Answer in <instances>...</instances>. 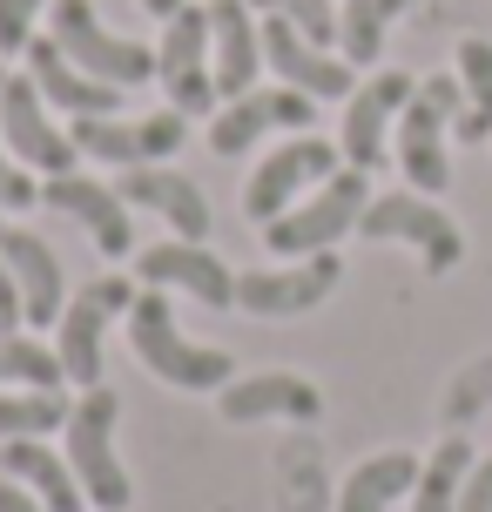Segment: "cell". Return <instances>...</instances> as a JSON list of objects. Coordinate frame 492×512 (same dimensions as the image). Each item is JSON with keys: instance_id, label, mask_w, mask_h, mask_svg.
I'll use <instances>...</instances> for the list:
<instances>
[{"instance_id": "cell-20", "label": "cell", "mask_w": 492, "mask_h": 512, "mask_svg": "<svg viewBox=\"0 0 492 512\" xmlns=\"http://www.w3.org/2000/svg\"><path fill=\"white\" fill-rule=\"evenodd\" d=\"M209 68H216V95L236 102L250 95L263 75V27L250 0H209Z\"/></svg>"}, {"instance_id": "cell-21", "label": "cell", "mask_w": 492, "mask_h": 512, "mask_svg": "<svg viewBox=\"0 0 492 512\" xmlns=\"http://www.w3.org/2000/svg\"><path fill=\"white\" fill-rule=\"evenodd\" d=\"M115 196L129 209H156L182 243H203L209 236V196L189 176H176V169H156V162H149V169H122Z\"/></svg>"}, {"instance_id": "cell-5", "label": "cell", "mask_w": 492, "mask_h": 512, "mask_svg": "<svg viewBox=\"0 0 492 512\" xmlns=\"http://www.w3.org/2000/svg\"><path fill=\"white\" fill-rule=\"evenodd\" d=\"M358 236L418 250L432 277L459 270V256H466V236H459V223H452V216H445L432 196H418V189H391V196H371V203H364V216H358Z\"/></svg>"}, {"instance_id": "cell-29", "label": "cell", "mask_w": 492, "mask_h": 512, "mask_svg": "<svg viewBox=\"0 0 492 512\" xmlns=\"http://www.w3.org/2000/svg\"><path fill=\"white\" fill-rule=\"evenodd\" d=\"M68 391H0V438H48L68 425Z\"/></svg>"}, {"instance_id": "cell-8", "label": "cell", "mask_w": 492, "mask_h": 512, "mask_svg": "<svg viewBox=\"0 0 492 512\" xmlns=\"http://www.w3.org/2000/svg\"><path fill=\"white\" fill-rule=\"evenodd\" d=\"M129 304H135L129 277H95V283H81L75 297H68L61 324H54V358H61L68 384H81V391L102 384V337H108L115 317H129Z\"/></svg>"}, {"instance_id": "cell-6", "label": "cell", "mask_w": 492, "mask_h": 512, "mask_svg": "<svg viewBox=\"0 0 492 512\" xmlns=\"http://www.w3.org/2000/svg\"><path fill=\"white\" fill-rule=\"evenodd\" d=\"M48 14H54V41H61V54H68L75 68H88L95 81H115V88L156 81V48H142V41H129V34L102 27L95 0H54Z\"/></svg>"}, {"instance_id": "cell-32", "label": "cell", "mask_w": 492, "mask_h": 512, "mask_svg": "<svg viewBox=\"0 0 492 512\" xmlns=\"http://www.w3.org/2000/svg\"><path fill=\"white\" fill-rule=\"evenodd\" d=\"M34 203H41V182H34L21 162H14L7 135H0V209H34Z\"/></svg>"}, {"instance_id": "cell-31", "label": "cell", "mask_w": 492, "mask_h": 512, "mask_svg": "<svg viewBox=\"0 0 492 512\" xmlns=\"http://www.w3.org/2000/svg\"><path fill=\"white\" fill-rule=\"evenodd\" d=\"M41 7H54V0H0V54H27Z\"/></svg>"}, {"instance_id": "cell-10", "label": "cell", "mask_w": 492, "mask_h": 512, "mask_svg": "<svg viewBox=\"0 0 492 512\" xmlns=\"http://www.w3.org/2000/svg\"><path fill=\"white\" fill-rule=\"evenodd\" d=\"M75 135V149L88 162H115V169H149L162 155L182 149V135H189V115L176 108H162V115H88V122H68Z\"/></svg>"}, {"instance_id": "cell-33", "label": "cell", "mask_w": 492, "mask_h": 512, "mask_svg": "<svg viewBox=\"0 0 492 512\" xmlns=\"http://www.w3.org/2000/svg\"><path fill=\"white\" fill-rule=\"evenodd\" d=\"M459 512H492V459H479L466 472V492H459Z\"/></svg>"}, {"instance_id": "cell-16", "label": "cell", "mask_w": 492, "mask_h": 512, "mask_svg": "<svg viewBox=\"0 0 492 512\" xmlns=\"http://www.w3.org/2000/svg\"><path fill=\"white\" fill-rule=\"evenodd\" d=\"M135 277L149 283V290H189L196 304L209 310H230L236 304V270L223 256L209 250V243H156V250L135 256Z\"/></svg>"}, {"instance_id": "cell-1", "label": "cell", "mask_w": 492, "mask_h": 512, "mask_svg": "<svg viewBox=\"0 0 492 512\" xmlns=\"http://www.w3.org/2000/svg\"><path fill=\"white\" fill-rule=\"evenodd\" d=\"M129 344L142 371H156L162 384H176V391H223L236 378L230 351H216V344H189L176 324V310H169V290H135L129 304Z\"/></svg>"}, {"instance_id": "cell-9", "label": "cell", "mask_w": 492, "mask_h": 512, "mask_svg": "<svg viewBox=\"0 0 492 512\" xmlns=\"http://www.w3.org/2000/svg\"><path fill=\"white\" fill-rule=\"evenodd\" d=\"M156 81L176 115H216V68H209V7H182L162 21L156 41Z\"/></svg>"}, {"instance_id": "cell-30", "label": "cell", "mask_w": 492, "mask_h": 512, "mask_svg": "<svg viewBox=\"0 0 492 512\" xmlns=\"http://www.w3.org/2000/svg\"><path fill=\"white\" fill-rule=\"evenodd\" d=\"M250 7L290 21L304 41H317V48H331V41H337V7H331V0H250Z\"/></svg>"}, {"instance_id": "cell-7", "label": "cell", "mask_w": 492, "mask_h": 512, "mask_svg": "<svg viewBox=\"0 0 492 512\" xmlns=\"http://www.w3.org/2000/svg\"><path fill=\"white\" fill-rule=\"evenodd\" d=\"M337 162H344L337 142H324V135H290L284 149H270L250 169V182H243V216L250 223H277L284 209H297L311 196L317 182L337 176Z\"/></svg>"}, {"instance_id": "cell-26", "label": "cell", "mask_w": 492, "mask_h": 512, "mask_svg": "<svg viewBox=\"0 0 492 512\" xmlns=\"http://www.w3.org/2000/svg\"><path fill=\"white\" fill-rule=\"evenodd\" d=\"M405 7H412V0H344V7H337V48H344V61H351V68H371V61L385 54V34Z\"/></svg>"}, {"instance_id": "cell-34", "label": "cell", "mask_w": 492, "mask_h": 512, "mask_svg": "<svg viewBox=\"0 0 492 512\" xmlns=\"http://www.w3.org/2000/svg\"><path fill=\"white\" fill-rule=\"evenodd\" d=\"M21 324H27V310H21V283H14V270L0 263V337L21 331Z\"/></svg>"}, {"instance_id": "cell-11", "label": "cell", "mask_w": 492, "mask_h": 512, "mask_svg": "<svg viewBox=\"0 0 492 512\" xmlns=\"http://www.w3.org/2000/svg\"><path fill=\"white\" fill-rule=\"evenodd\" d=\"M0 135H7V149L21 169H48V176H68L81 162L75 135L61 122H48V102H41V88L34 75H7L0 81Z\"/></svg>"}, {"instance_id": "cell-37", "label": "cell", "mask_w": 492, "mask_h": 512, "mask_svg": "<svg viewBox=\"0 0 492 512\" xmlns=\"http://www.w3.org/2000/svg\"><path fill=\"white\" fill-rule=\"evenodd\" d=\"M0 81H7V68H0Z\"/></svg>"}, {"instance_id": "cell-35", "label": "cell", "mask_w": 492, "mask_h": 512, "mask_svg": "<svg viewBox=\"0 0 492 512\" xmlns=\"http://www.w3.org/2000/svg\"><path fill=\"white\" fill-rule=\"evenodd\" d=\"M0 512H48V506H41V499H34L27 486H14V479L0 472Z\"/></svg>"}, {"instance_id": "cell-36", "label": "cell", "mask_w": 492, "mask_h": 512, "mask_svg": "<svg viewBox=\"0 0 492 512\" xmlns=\"http://www.w3.org/2000/svg\"><path fill=\"white\" fill-rule=\"evenodd\" d=\"M142 7H149L156 21H169V14H182V7H189V0H142Z\"/></svg>"}, {"instance_id": "cell-3", "label": "cell", "mask_w": 492, "mask_h": 512, "mask_svg": "<svg viewBox=\"0 0 492 512\" xmlns=\"http://www.w3.org/2000/svg\"><path fill=\"white\" fill-rule=\"evenodd\" d=\"M364 203H371V176H364V169H337V176L317 182L297 209H284L277 223H263V243L284 256V263L317 256V250H337V236L358 230Z\"/></svg>"}, {"instance_id": "cell-22", "label": "cell", "mask_w": 492, "mask_h": 512, "mask_svg": "<svg viewBox=\"0 0 492 512\" xmlns=\"http://www.w3.org/2000/svg\"><path fill=\"white\" fill-rule=\"evenodd\" d=\"M0 263H7L14 283H21L27 324H61V310H68V277H61V256L48 250V236L0 230Z\"/></svg>"}, {"instance_id": "cell-17", "label": "cell", "mask_w": 492, "mask_h": 512, "mask_svg": "<svg viewBox=\"0 0 492 512\" xmlns=\"http://www.w3.org/2000/svg\"><path fill=\"white\" fill-rule=\"evenodd\" d=\"M41 203H48L54 216H75L81 230L95 236L102 256H129L135 250V223H129V203L115 196V182H95V176H81V169H68V176L41 182Z\"/></svg>"}, {"instance_id": "cell-24", "label": "cell", "mask_w": 492, "mask_h": 512, "mask_svg": "<svg viewBox=\"0 0 492 512\" xmlns=\"http://www.w3.org/2000/svg\"><path fill=\"white\" fill-rule=\"evenodd\" d=\"M412 486H418V459L412 452H371V459L344 479L337 512H391L398 499H412Z\"/></svg>"}, {"instance_id": "cell-12", "label": "cell", "mask_w": 492, "mask_h": 512, "mask_svg": "<svg viewBox=\"0 0 492 512\" xmlns=\"http://www.w3.org/2000/svg\"><path fill=\"white\" fill-rule=\"evenodd\" d=\"M412 95H418V81L405 75V68H378L364 88H351V102H344V135H337L344 169H364V176H371V169L385 162V142H391V128H398V115H405Z\"/></svg>"}, {"instance_id": "cell-18", "label": "cell", "mask_w": 492, "mask_h": 512, "mask_svg": "<svg viewBox=\"0 0 492 512\" xmlns=\"http://www.w3.org/2000/svg\"><path fill=\"white\" fill-rule=\"evenodd\" d=\"M216 411L230 425H257V418H290V425H317L324 418V391L297 371H257V378H230L216 391Z\"/></svg>"}, {"instance_id": "cell-14", "label": "cell", "mask_w": 492, "mask_h": 512, "mask_svg": "<svg viewBox=\"0 0 492 512\" xmlns=\"http://www.w3.org/2000/svg\"><path fill=\"white\" fill-rule=\"evenodd\" d=\"M263 61L284 75V88L311 95V102H351V88H358V75H351L344 54L304 41V34L290 21H277V14H263Z\"/></svg>"}, {"instance_id": "cell-4", "label": "cell", "mask_w": 492, "mask_h": 512, "mask_svg": "<svg viewBox=\"0 0 492 512\" xmlns=\"http://www.w3.org/2000/svg\"><path fill=\"white\" fill-rule=\"evenodd\" d=\"M459 108H466L459 75H425L418 95L405 102V115H398V169H405V182H412L418 196H439L445 182H452L445 135H452V122H459Z\"/></svg>"}, {"instance_id": "cell-28", "label": "cell", "mask_w": 492, "mask_h": 512, "mask_svg": "<svg viewBox=\"0 0 492 512\" xmlns=\"http://www.w3.org/2000/svg\"><path fill=\"white\" fill-rule=\"evenodd\" d=\"M61 384H68V371L54 358V344H41L27 331L0 337V391H61Z\"/></svg>"}, {"instance_id": "cell-23", "label": "cell", "mask_w": 492, "mask_h": 512, "mask_svg": "<svg viewBox=\"0 0 492 512\" xmlns=\"http://www.w3.org/2000/svg\"><path fill=\"white\" fill-rule=\"evenodd\" d=\"M0 472L27 486L48 512H88V492H81L68 452H48V438H0Z\"/></svg>"}, {"instance_id": "cell-38", "label": "cell", "mask_w": 492, "mask_h": 512, "mask_svg": "<svg viewBox=\"0 0 492 512\" xmlns=\"http://www.w3.org/2000/svg\"><path fill=\"white\" fill-rule=\"evenodd\" d=\"M0 230H7V223H0Z\"/></svg>"}, {"instance_id": "cell-27", "label": "cell", "mask_w": 492, "mask_h": 512, "mask_svg": "<svg viewBox=\"0 0 492 512\" xmlns=\"http://www.w3.org/2000/svg\"><path fill=\"white\" fill-rule=\"evenodd\" d=\"M459 88H466V108H459V122L452 135L459 142H486L492 135V41H459Z\"/></svg>"}, {"instance_id": "cell-13", "label": "cell", "mask_w": 492, "mask_h": 512, "mask_svg": "<svg viewBox=\"0 0 492 512\" xmlns=\"http://www.w3.org/2000/svg\"><path fill=\"white\" fill-rule=\"evenodd\" d=\"M337 277H344L337 250L297 256V263H277V270H243L236 277V310H250V317H304L337 290Z\"/></svg>"}, {"instance_id": "cell-25", "label": "cell", "mask_w": 492, "mask_h": 512, "mask_svg": "<svg viewBox=\"0 0 492 512\" xmlns=\"http://www.w3.org/2000/svg\"><path fill=\"white\" fill-rule=\"evenodd\" d=\"M479 465V452H472L466 438L452 432L432 452V459L418 465V486H412V512H459V492H466V472Z\"/></svg>"}, {"instance_id": "cell-19", "label": "cell", "mask_w": 492, "mask_h": 512, "mask_svg": "<svg viewBox=\"0 0 492 512\" xmlns=\"http://www.w3.org/2000/svg\"><path fill=\"white\" fill-rule=\"evenodd\" d=\"M27 75H34V88H41V102L61 108L68 122L115 115V108H122V88H115V81H95L88 68H75L54 34H34V41H27Z\"/></svg>"}, {"instance_id": "cell-2", "label": "cell", "mask_w": 492, "mask_h": 512, "mask_svg": "<svg viewBox=\"0 0 492 512\" xmlns=\"http://www.w3.org/2000/svg\"><path fill=\"white\" fill-rule=\"evenodd\" d=\"M115 418H122V398H115L108 384H95V391L75 398L68 425H61L68 465H75V479H81V492H88L95 512H129V499H135L129 472H122V459H115Z\"/></svg>"}, {"instance_id": "cell-15", "label": "cell", "mask_w": 492, "mask_h": 512, "mask_svg": "<svg viewBox=\"0 0 492 512\" xmlns=\"http://www.w3.org/2000/svg\"><path fill=\"white\" fill-rule=\"evenodd\" d=\"M311 122H317L311 95H297V88H250V95H236V102L216 108L209 149L216 155H250L270 128H311Z\"/></svg>"}]
</instances>
